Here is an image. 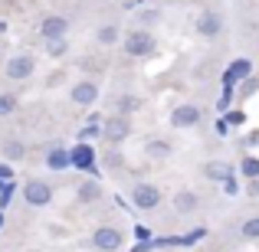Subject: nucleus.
I'll use <instances>...</instances> for the list:
<instances>
[{
	"mask_svg": "<svg viewBox=\"0 0 259 252\" xmlns=\"http://www.w3.org/2000/svg\"><path fill=\"white\" fill-rule=\"evenodd\" d=\"M121 46H125V53L132 59H148L158 53V39H154L151 30H145V26H135V30H128L125 36H121Z\"/></svg>",
	"mask_w": 259,
	"mask_h": 252,
	"instance_id": "nucleus-1",
	"label": "nucleus"
},
{
	"mask_svg": "<svg viewBox=\"0 0 259 252\" xmlns=\"http://www.w3.org/2000/svg\"><path fill=\"white\" fill-rule=\"evenodd\" d=\"M161 200H164V196H161V187L151 183V180H138L132 187V203L138 210H145V213H154V210L161 207Z\"/></svg>",
	"mask_w": 259,
	"mask_h": 252,
	"instance_id": "nucleus-2",
	"label": "nucleus"
},
{
	"mask_svg": "<svg viewBox=\"0 0 259 252\" xmlns=\"http://www.w3.org/2000/svg\"><path fill=\"white\" fill-rule=\"evenodd\" d=\"M132 118L128 115H112V118H105L102 121V138L108 141L112 147H118V144H125L128 138H132Z\"/></svg>",
	"mask_w": 259,
	"mask_h": 252,
	"instance_id": "nucleus-3",
	"label": "nucleus"
},
{
	"mask_svg": "<svg viewBox=\"0 0 259 252\" xmlns=\"http://www.w3.org/2000/svg\"><path fill=\"white\" fill-rule=\"evenodd\" d=\"M69 167L82 170V174H99V154L89 141H76L69 147Z\"/></svg>",
	"mask_w": 259,
	"mask_h": 252,
	"instance_id": "nucleus-4",
	"label": "nucleus"
},
{
	"mask_svg": "<svg viewBox=\"0 0 259 252\" xmlns=\"http://www.w3.org/2000/svg\"><path fill=\"white\" fill-rule=\"evenodd\" d=\"M23 200H26V207H33V210L50 207L53 203V183L39 180V177H30V180L23 183Z\"/></svg>",
	"mask_w": 259,
	"mask_h": 252,
	"instance_id": "nucleus-5",
	"label": "nucleus"
},
{
	"mask_svg": "<svg viewBox=\"0 0 259 252\" xmlns=\"http://www.w3.org/2000/svg\"><path fill=\"white\" fill-rule=\"evenodd\" d=\"M33 72H36V59H33L30 53H17V56H10L7 66H4V76L10 79V82H26Z\"/></svg>",
	"mask_w": 259,
	"mask_h": 252,
	"instance_id": "nucleus-6",
	"label": "nucleus"
},
{
	"mask_svg": "<svg viewBox=\"0 0 259 252\" xmlns=\"http://www.w3.org/2000/svg\"><path fill=\"white\" fill-rule=\"evenodd\" d=\"M92 246L99 252H118L125 246V233H121L118 226H99L92 233Z\"/></svg>",
	"mask_w": 259,
	"mask_h": 252,
	"instance_id": "nucleus-7",
	"label": "nucleus"
},
{
	"mask_svg": "<svg viewBox=\"0 0 259 252\" xmlns=\"http://www.w3.org/2000/svg\"><path fill=\"white\" fill-rule=\"evenodd\" d=\"M203 118V112L194 105V102H181V105L171 112V128H177V131H187V128H197Z\"/></svg>",
	"mask_w": 259,
	"mask_h": 252,
	"instance_id": "nucleus-8",
	"label": "nucleus"
},
{
	"mask_svg": "<svg viewBox=\"0 0 259 252\" xmlns=\"http://www.w3.org/2000/svg\"><path fill=\"white\" fill-rule=\"evenodd\" d=\"M69 98H72L76 108H92L95 102H99V82H92V79H79V82H72Z\"/></svg>",
	"mask_w": 259,
	"mask_h": 252,
	"instance_id": "nucleus-9",
	"label": "nucleus"
},
{
	"mask_svg": "<svg viewBox=\"0 0 259 252\" xmlns=\"http://www.w3.org/2000/svg\"><path fill=\"white\" fill-rule=\"evenodd\" d=\"M39 36L50 43V39H66L69 36V20L59 17V13H50V17H43V23H39Z\"/></svg>",
	"mask_w": 259,
	"mask_h": 252,
	"instance_id": "nucleus-10",
	"label": "nucleus"
},
{
	"mask_svg": "<svg viewBox=\"0 0 259 252\" xmlns=\"http://www.w3.org/2000/svg\"><path fill=\"white\" fill-rule=\"evenodd\" d=\"M253 76V63H249V59H233V63L227 66V69H223V76H220V82L223 85H240L243 79H249Z\"/></svg>",
	"mask_w": 259,
	"mask_h": 252,
	"instance_id": "nucleus-11",
	"label": "nucleus"
},
{
	"mask_svg": "<svg viewBox=\"0 0 259 252\" xmlns=\"http://www.w3.org/2000/svg\"><path fill=\"white\" fill-rule=\"evenodd\" d=\"M197 33H200L203 39H217L223 33V17L217 10H203L200 17H197Z\"/></svg>",
	"mask_w": 259,
	"mask_h": 252,
	"instance_id": "nucleus-12",
	"label": "nucleus"
},
{
	"mask_svg": "<svg viewBox=\"0 0 259 252\" xmlns=\"http://www.w3.org/2000/svg\"><path fill=\"white\" fill-rule=\"evenodd\" d=\"M203 177L213 180V183H227V180L236 177V170H233V164H227V161H207V164H203Z\"/></svg>",
	"mask_w": 259,
	"mask_h": 252,
	"instance_id": "nucleus-13",
	"label": "nucleus"
},
{
	"mask_svg": "<svg viewBox=\"0 0 259 252\" xmlns=\"http://www.w3.org/2000/svg\"><path fill=\"white\" fill-rule=\"evenodd\" d=\"M174 210L181 216L197 213V210H200V193H197V190H177L174 193Z\"/></svg>",
	"mask_w": 259,
	"mask_h": 252,
	"instance_id": "nucleus-14",
	"label": "nucleus"
},
{
	"mask_svg": "<svg viewBox=\"0 0 259 252\" xmlns=\"http://www.w3.org/2000/svg\"><path fill=\"white\" fill-rule=\"evenodd\" d=\"M76 200L82 203V207H89V203H95V200H102V180H79Z\"/></svg>",
	"mask_w": 259,
	"mask_h": 252,
	"instance_id": "nucleus-15",
	"label": "nucleus"
},
{
	"mask_svg": "<svg viewBox=\"0 0 259 252\" xmlns=\"http://www.w3.org/2000/svg\"><path fill=\"white\" fill-rule=\"evenodd\" d=\"M145 154L151 161H167L174 154V147H171V141H164V138H148L145 141Z\"/></svg>",
	"mask_w": 259,
	"mask_h": 252,
	"instance_id": "nucleus-16",
	"label": "nucleus"
},
{
	"mask_svg": "<svg viewBox=\"0 0 259 252\" xmlns=\"http://www.w3.org/2000/svg\"><path fill=\"white\" fill-rule=\"evenodd\" d=\"M46 167H50V170H66V167H69V147L53 144L50 151H46Z\"/></svg>",
	"mask_w": 259,
	"mask_h": 252,
	"instance_id": "nucleus-17",
	"label": "nucleus"
},
{
	"mask_svg": "<svg viewBox=\"0 0 259 252\" xmlns=\"http://www.w3.org/2000/svg\"><path fill=\"white\" fill-rule=\"evenodd\" d=\"M141 105H145V102H141L138 95H132V92H121L118 98H115V115H128V118H132V115L138 112Z\"/></svg>",
	"mask_w": 259,
	"mask_h": 252,
	"instance_id": "nucleus-18",
	"label": "nucleus"
},
{
	"mask_svg": "<svg viewBox=\"0 0 259 252\" xmlns=\"http://www.w3.org/2000/svg\"><path fill=\"white\" fill-rule=\"evenodd\" d=\"M95 39H99L102 46H115V43L121 39V30H118L115 23H102V26H99V33H95Z\"/></svg>",
	"mask_w": 259,
	"mask_h": 252,
	"instance_id": "nucleus-19",
	"label": "nucleus"
},
{
	"mask_svg": "<svg viewBox=\"0 0 259 252\" xmlns=\"http://www.w3.org/2000/svg\"><path fill=\"white\" fill-rule=\"evenodd\" d=\"M4 158H7V161H23V158H26V144H23L20 138H10V141L4 144Z\"/></svg>",
	"mask_w": 259,
	"mask_h": 252,
	"instance_id": "nucleus-20",
	"label": "nucleus"
},
{
	"mask_svg": "<svg viewBox=\"0 0 259 252\" xmlns=\"http://www.w3.org/2000/svg\"><path fill=\"white\" fill-rule=\"evenodd\" d=\"M240 174L246 177V180H256L259 177V158L256 154H246V158L240 161Z\"/></svg>",
	"mask_w": 259,
	"mask_h": 252,
	"instance_id": "nucleus-21",
	"label": "nucleus"
},
{
	"mask_svg": "<svg viewBox=\"0 0 259 252\" xmlns=\"http://www.w3.org/2000/svg\"><path fill=\"white\" fill-rule=\"evenodd\" d=\"M20 108V95H13V92H0V118L4 115H13Z\"/></svg>",
	"mask_w": 259,
	"mask_h": 252,
	"instance_id": "nucleus-22",
	"label": "nucleus"
},
{
	"mask_svg": "<svg viewBox=\"0 0 259 252\" xmlns=\"http://www.w3.org/2000/svg\"><path fill=\"white\" fill-rule=\"evenodd\" d=\"M66 53H69V39H50L46 43V56L50 59H63Z\"/></svg>",
	"mask_w": 259,
	"mask_h": 252,
	"instance_id": "nucleus-23",
	"label": "nucleus"
},
{
	"mask_svg": "<svg viewBox=\"0 0 259 252\" xmlns=\"http://www.w3.org/2000/svg\"><path fill=\"white\" fill-rule=\"evenodd\" d=\"M240 236H243V239H249V242L259 239V216H249V220L243 223V226H240Z\"/></svg>",
	"mask_w": 259,
	"mask_h": 252,
	"instance_id": "nucleus-24",
	"label": "nucleus"
},
{
	"mask_svg": "<svg viewBox=\"0 0 259 252\" xmlns=\"http://www.w3.org/2000/svg\"><path fill=\"white\" fill-rule=\"evenodd\" d=\"M233 98H236V88L233 85H223V95H220V102H217V112L227 115L230 108H233Z\"/></svg>",
	"mask_w": 259,
	"mask_h": 252,
	"instance_id": "nucleus-25",
	"label": "nucleus"
},
{
	"mask_svg": "<svg viewBox=\"0 0 259 252\" xmlns=\"http://www.w3.org/2000/svg\"><path fill=\"white\" fill-rule=\"evenodd\" d=\"M95 138H102V121H85V128L79 131L76 141H95Z\"/></svg>",
	"mask_w": 259,
	"mask_h": 252,
	"instance_id": "nucleus-26",
	"label": "nucleus"
},
{
	"mask_svg": "<svg viewBox=\"0 0 259 252\" xmlns=\"http://www.w3.org/2000/svg\"><path fill=\"white\" fill-rule=\"evenodd\" d=\"M256 92H259V76H249V79L240 82V92L236 95H240V98H249V95H256Z\"/></svg>",
	"mask_w": 259,
	"mask_h": 252,
	"instance_id": "nucleus-27",
	"label": "nucleus"
},
{
	"mask_svg": "<svg viewBox=\"0 0 259 252\" xmlns=\"http://www.w3.org/2000/svg\"><path fill=\"white\" fill-rule=\"evenodd\" d=\"M223 118H227V125H230V128H240V125H246V112H240V108H230V112L223 115Z\"/></svg>",
	"mask_w": 259,
	"mask_h": 252,
	"instance_id": "nucleus-28",
	"label": "nucleus"
},
{
	"mask_svg": "<svg viewBox=\"0 0 259 252\" xmlns=\"http://www.w3.org/2000/svg\"><path fill=\"white\" fill-rule=\"evenodd\" d=\"M135 239H138V242H148V239H154V233L145 226V223H138V226H135Z\"/></svg>",
	"mask_w": 259,
	"mask_h": 252,
	"instance_id": "nucleus-29",
	"label": "nucleus"
},
{
	"mask_svg": "<svg viewBox=\"0 0 259 252\" xmlns=\"http://www.w3.org/2000/svg\"><path fill=\"white\" fill-rule=\"evenodd\" d=\"M105 167H112V170H118V167H121V151H118V147H115V151H108Z\"/></svg>",
	"mask_w": 259,
	"mask_h": 252,
	"instance_id": "nucleus-30",
	"label": "nucleus"
},
{
	"mask_svg": "<svg viewBox=\"0 0 259 252\" xmlns=\"http://www.w3.org/2000/svg\"><path fill=\"white\" fill-rule=\"evenodd\" d=\"M158 20H161V13H158V10H145V13H141V23H145V30H148L151 23H158Z\"/></svg>",
	"mask_w": 259,
	"mask_h": 252,
	"instance_id": "nucleus-31",
	"label": "nucleus"
},
{
	"mask_svg": "<svg viewBox=\"0 0 259 252\" xmlns=\"http://www.w3.org/2000/svg\"><path fill=\"white\" fill-rule=\"evenodd\" d=\"M220 187H223V193H227V196H236V193H240V183H236V180H227V183H220Z\"/></svg>",
	"mask_w": 259,
	"mask_h": 252,
	"instance_id": "nucleus-32",
	"label": "nucleus"
},
{
	"mask_svg": "<svg viewBox=\"0 0 259 252\" xmlns=\"http://www.w3.org/2000/svg\"><path fill=\"white\" fill-rule=\"evenodd\" d=\"M7 180H13V167L10 164H0V187H4Z\"/></svg>",
	"mask_w": 259,
	"mask_h": 252,
	"instance_id": "nucleus-33",
	"label": "nucleus"
},
{
	"mask_svg": "<svg viewBox=\"0 0 259 252\" xmlns=\"http://www.w3.org/2000/svg\"><path fill=\"white\" fill-rule=\"evenodd\" d=\"M246 147H259V131H249L246 134V141H243Z\"/></svg>",
	"mask_w": 259,
	"mask_h": 252,
	"instance_id": "nucleus-34",
	"label": "nucleus"
},
{
	"mask_svg": "<svg viewBox=\"0 0 259 252\" xmlns=\"http://www.w3.org/2000/svg\"><path fill=\"white\" fill-rule=\"evenodd\" d=\"M217 134H220V138H227V134H230V125H227V118H220V121H217Z\"/></svg>",
	"mask_w": 259,
	"mask_h": 252,
	"instance_id": "nucleus-35",
	"label": "nucleus"
},
{
	"mask_svg": "<svg viewBox=\"0 0 259 252\" xmlns=\"http://www.w3.org/2000/svg\"><path fill=\"white\" fill-rule=\"evenodd\" d=\"M246 193H249V196H259V177H256V180H249V187H246Z\"/></svg>",
	"mask_w": 259,
	"mask_h": 252,
	"instance_id": "nucleus-36",
	"label": "nucleus"
},
{
	"mask_svg": "<svg viewBox=\"0 0 259 252\" xmlns=\"http://www.w3.org/2000/svg\"><path fill=\"white\" fill-rule=\"evenodd\" d=\"M0 229H4V210H0Z\"/></svg>",
	"mask_w": 259,
	"mask_h": 252,
	"instance_id": "nucleus-37",
	"label": "nucleus"
}]
</instances>
